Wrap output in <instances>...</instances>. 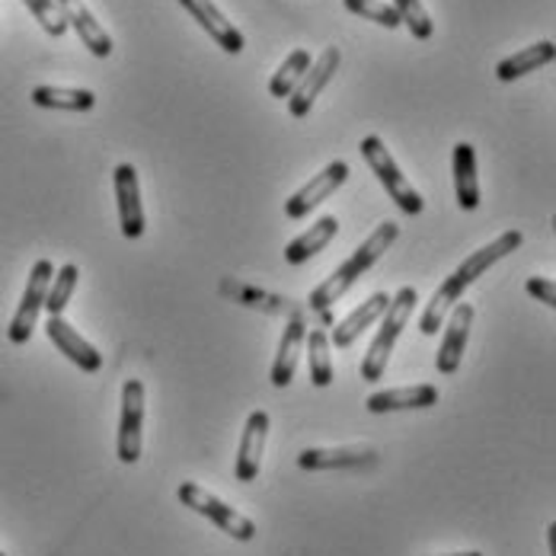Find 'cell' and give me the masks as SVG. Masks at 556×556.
Returning a JSON list of instances; mask_svg holds the SVG:
<instances>
[{"instance_id":"obj_30","label":"cell","mask_w":556,"mask_h":556,"mask_svg":"<svg viewBox=\"0 0 556 556\" xmlns=\"http://www.w3.org/2000/svg\"><path fill=\"white\" fill-rule=\"evenodd\" d=\"M23 3L29 7V13L36 16V23H39L52 39H61V36L67 33V23H64V16H61L55 0H23Z\"/></svg>"},{"instance_id":"obj_1","label":"cell","mask_w":556,"mask_h":556,"mask_svg":"<svg viewBox=\"0 0 556 556\" xmlns=\"http://www.w3.org/2000/svg\"><path fill=\"white\" fill-rule=\"evenodd\" d=\"M521 247V230H505L496 240H490L486 247H480L477 253H470L451 276L439 285V291L432 294V301L426 304L422 317H419V330L422 336H435L442 327H445V317L451 314L454 304H460L464 291L483 276L490 273L500 260H505L508 253H515Z\"/></svg>"},{"instance_id":"obj_10","label":"cell","mask_w":556,"mask_h":556,"mask_svg":"<svg viewBox=\"0 0 556 556\" xmlns=\"http://www.w3.org/2000/svg\"><path fill=\"white\" fill-rule=\"evenodd\" d=\"M266 439H269V413L266 409H253L247 416V426H243V435H240V447H237V460H233V477L240 483H253L260 477Z\"/></svg>"},{"instance_id":"obj_18","label":"cell","mask_w":556,"mask_h":556,"mask_svg":"<svg viewBox=\"0 0 556 556\" xmlns=\"http://www.w3.org/2000/svg\"><path fill=\"white\" fill-rule=\"evenodd\" d=\"M439 388L432 384H409V388H390L378 390L365 400L368 413L381 416V413H396V409H429L439 403Z\"/></svg>"},{"instance_id":"obj_5","label":"cell","mask_w":556,"mask_h":556,"mask_svg":"<svg viewBox=\"0 0 556 556\" xmlns=\"http://www.w3.org/2000/svg\"><path fill=\"white\" fill-rule=\"evenodd\" d=\"M176 496H179V502H182L186 508H192V511H199L202 518L215 521L224 534H230L233 541L247 544V541L256 538V521H253V518H247L243 511L230 508L227 502H222L215 493H208V490H202L199 483H179Z\"/></svg>"},{"instance_id":"obj_3","label":"cell","mask_w":556,"mask_h":556,"mask_svg":"<svg viewBox=\"0 0 556 556\" xmlns=\"http://www.w3.org/2000/svg\"><path fill=\"white\" fill-rule=\"evenodd\" d=\"M416 304H419V294H416L413 285H403V288L390 298L388 311H384V320H381V327H378V336L371 339V345H368V352H365V358H362V368H358L362 378H365L368 384H375V381L384 378L390 355H393V349H396V342H400V333L406 330L409 317L416 314Z\"/></svg>"},{"instance_id":"obj_26","label":"cell","mask_w":556,"mask_h":556,"mask_svg":"<svg viewBox=\"0 0 556 556\" xmlns=\"http://www.w3.org/2000/svg\"><path fill=\"white\" fill-rule=\"evenodd\" d=\"M390 7L400 13V23H403L416 39L426 42V39L435 36V23H432V16H429V10H426L422 0H393Z\"/></svg>"},{"instance_id":"obj_23","label":"cell","mask_w":556,"mask_h":556,"mask_svg":"<svg viewBox=\"0 0 556 556\" xmlns=\"http://www.w3.org/2000/svg\"><path fill=\"white\" fill-rule=\"evenodd\" d=\"M29 100L39 110H64V112H90L97 106L93 90H77V87H36Z\"/></svg>"},{"instance_id":"obj_28","label":"cell","mask_w":556,"mask_h":556,"mask_svg":"<svg viewBox=\"0 0 556 556\" xmlns=\"http://www.w3.org/2000/svg\"><path fill=\"white\" fill-rule=\"evenodd\" d=\"M237 301H240L243 307H256V311H269V314H291L294 320H301L298 311H294V301L278 298V294H266V291L250 288V285H240V288H237Z\"/></svg>"},{"instance_id":"obj_14","label":"cell","mask_w":556,"mask_h":556,"mask_svg":"<svg viewBox=\"0 0 556 556\" xmlns=\"http://www.w3.org/2000/svg\"><path fill=\"white\" fill-rule=\"evenodd\" d=\"M46 333H49V339L58 345V352H61V355H67L80 371L97 375V371L103 368V355H100V349L77 333V330L64 320V314H61V317H49Z\"/></svg>"},{"instance_id":"obj_31","label":"cell","mask_w":556,"mask_h":556,"mask_svg":"<svg viewBox=\"0 0 556 556\" xmlns=\"http://www.w3.org/2000/svg\"><path fill=\"white\" fill-rule=\"evenodd\" d=\"M528 294L531 298H538L541 304H547L551 311L556 307V285H554V278H544V276H534V278H528Z\"/></svg>"},{"instance_id":"obj_13","label":"cell","mask_w":556,"mask_h":556,"mask_svg":"<svg viewBox=\"0 0 556 556\" xmlns=\"http://www.w3.org/2000/svg\"><path fill=\"white\" fill-rule=\"evenodd\" d=\"M473 304H454L451 307V317L442 327L445 339L439 345V358H435V368L439 375H454L460 368V358H464V349H467V339H470V327H473Z\"/></svg>"},{"instance_id":"obj_19","label":"cell","mask_w":556,"mask_h":556,"mask_svg":"<svg viewBox=\"0 0 556 556\" xmlns=\"http://www.w3.org/2000/svg\"><path fill=\"white\" fill-rule=\"evenodd\" d=\"M451 167H454V192H457V205L464 212H477L480 208V179H477V148L470 141H457L454 154H451Z\"/></svg>"},{"instance_id":"obj_17","label":"cell","mask_w":556,"mask_h":556,"mask_svg":"<svg viewBox=\"0 0 556 556\" xmlns=\"http://www.w3.org/2000/svg\"><path fill=\"white\" fill-rule=\"evenodd\" d=\"M388 304H390L388 291H378V294H371L368 301H362L352 314H345V317L336 324L333 330H330V345H336V349H349V345H352L358 336L365 333L378 317H384Z\"/></svg>"},{"instance_id":"obj_20","label":"cell","mask_w":556,"mask_h":556,"mask_svg":"<svg viewBox=\"0 0 556 556\" xmlns=\"http://www.w3.org/2000/svg\"><path fill=\"white\" fill-rule=\"evenodd\" d=\"M304 339H307V327L304 320H291L281 333L278 342V355L273 362V371H269V381L273 388H288L298 375V362H301V352H304Z\"/></svg>"},{"instance_id":"obj_27","label":"cell","mask_w":556,"mask_h":556,"mask_svg":"<svg viewBox=\"0 0 556 556\" xmlns=\"http://www.w3.org/2000/svg\"><path fill=\"white\" fill-rule=\"evenodd\" d=\"M77 278H80V269H77L74 263L61 266V273H55L52 285H49V294H46V311H49V317H61V314H64L67 301H71V294H74V288H77Z\"/></svg>"},{"instance_id":"obj_22","label":"cell","mask_w":556,"mask_h":556,"mask_svg":"<svg viewBox=\"0 0 556 556\" xmlns=\"http://www.w3.org/2000/svg\"><path fill=\"white\" fill-rule=\"evenodd\" d=\"M554 58L556 46L551 39L534 42V46H528V49H521V52H515V55L502 58L500 64H496V77H500L502 84H511V80H518V77H525V74H534V71L547 67Z\"/></svg>"},{"instance_id":"obj_25","label":"cell","mask_w":556,"mask_h":556,"mask_svg":"<svg viewBox=\"0 0 556 556\" xmlns=\"http://www.w3.org/2000/svg\"><path fill=\"white\" fill-rule=\"evenodd\" d=\"M311 61H314V55H311V52H304V49H294L291 55L278 64V71L273 74V80H269V93H273L276 100H288V97H291V90H294V87L301 84V77L307 74Z\"/></svg>"},{"instance_id":"obj_33","label":"cell","mask_w":556,"mask_h":556,"mask_svg":"<svg viewBox=\"0 0 556 556\" xmlns=\"http://www.w3.org/2000/svg\"><path fill=\"white\" fill-rule=\"evenodd\" d=\"M0 556H7V554H3V551H0Z\"/></svg>"},{"instance_id":"obj_29","label":"cell","mask_w":556,"mask_h":556,"mask_svg":"<svg viewBox=\"0 0 556 556\" xmlns=\"http://www.w3.org/2000/svg\"><path fill=\"white\" fill-rule=\"evenodd\" d=\"M342 3H345L349 13L365 16V20H371V23H378V26H384V29L403 26V23H400V13H396L390 3H384V0H342Z\"/></svg>"},{"instance_id":"obj_7","label":"cell","mask_w":556,"mask_h":556,"mask_svg":"<svg viewBox=\"0 0 556 556\" xmlns=\"http://www.w3.org/2000/svg\"><path fill=\"white\" fill-rule=\"evenodd\" d=\"M144 451V381L131 378L122 388V416L115 435V457L122 464H138Z\"/></svg>"},{"instance_id":"obj_11","label":"cell","mask_w":556,"mask_h":556,"mask_svg":"<svg viewBox=\"0 0 556 556\" xmlns=\"http://www.w3.org/2000/svg\"><path fill=\"white\" fill-rule=\"evenodd\" d=\"M339 61H342V52L330 46L324 55L317 58V61H311V67H307V74L301 77V84L291 90V97H288V112L294 115V118H304L311 106L317 103V97L324 93V87L333 80V74L339 71Z\"/></svg>"},{"instance_id":"obj_16","label":"cell","mask_w":556,"mask_h":556,"mask_svg":"<svg viewBox=\"0 0 556 556\" xmlns=\"http://www.w3.org/2000/svg\"><path fill=\"white\" fill-rule=\"evenodd\" d=\"M64 23L71 29H77L80 42L87 46V52L93 58H110L112 55V36L97 23V16L87 10L84 0H55Z\"/></svg>"},{"instance_id":"obj_6","label":"cell","mask_w":556,"mask_h":556,"mask_svg":"<svg viewBox=\"0 0 556 556\" xmlns=\"http://www.w3.org/2000/svg\"><path fill=\"white\" fill-rule=\"evenodd\" d=\"M52 278H55L52 260H36V266L29 273V281H26V291L20 298V307H16V314L10 320V330H7L13 345L29 342V336L36 330V324H39V314L46 311V294H49Z\"/></svg>"},{"instance_id":"obj_9","label":"cell","mask_w":556,"mask_h":556,"mask_svg":"<svg viewBox=\"0 0 556 556\" xmlns=\"http://www.w3.org/2000/svg\"><path fill=\"white\" fill-rule=\"evenodd\" d=\"M345 179H349V164H345V161L327 164V167L320 169V173L307 182V186H301V189L285 202V215H288L291 222L307 218L320 202H327V199L333 195L336 189H342Z\"/></svg>"},{"instance_id":"obj_15","label":"cell","mask_w":556,"mask_h":556,"mask_svg":"<svg viewBox=\"0 0 556 556\" xmlns=\"http://www.w3.org/2000/svg\"><path fill=\"white\" fill-rule=\"evenodd\" d=\"M375 460H378V451L368 445L304 447L298 454L301 470H352V467H368Z\"/></svg>"},{"instance_id":"obj_32","label":"cell","mask_w":556,"mask_h":556,"mask_svg":"<svg viewBox=\"0 0 556 556\" xmlns=\"http://www.w3.org/2000/svg\"><path fill=\"white\" fill-rule=\"evenodd\" d=\"M447 556H483L480 551H467V554H447Z\"/></svg>"},{"instance_id":"obj_2","label":"cell","mask_w":556,"mask_h":556,"mask_svg":"<svg viewBox=\"0 0 556 556\" xmlns=\"http://www.w3.org/2000/svg\"><path fill=\"white\" fill-rule=\"evenodd\" d=\"M400 237V227L393 222H384L381 227H375L371 233H368V240L365 243H358V250L336 269L333 276L324 278L314 291H311V298H307V307L311 311H320V314H327L330 307H333L336 301L358 281V278L365 276V273H371V266L388 253L390 247H393V240Z\"/></svg>"},{"instance_id":"obj_21","label":"cell","mask_w":556,"mask_h":556,"mask_svg":"<svg viewBox=\"0 0 556 556\" xmlns=\"http://www.w3.org/2000/svg\"><path fill=\"white\" fill-rule=\"evenodd\" d=\"M336 233H339V222H336L333 215L317 218L314 227H307L301 237H294V240L285 247V263H288V266H301V263H307L311 256H317L320 250H327V247H330V240H333Z\"/></svg>"},{"instance_id":"obj_4","label":"cell","mask_w":556,"mask_h":556,"mask_svg":"<svg viewBox=\"0 0 556 556\" xmlns=\"http://www.w3.org/2000/svg\"><path fill=\"white\" fill-rule=\"evenodd\" d=\"M358 151H362L368 169H371V173L381 179V186L388 189L393 205H396L403 215H409V218H413V215H422L426 202H422V195L413 189V182L403 176V169L396 167V161H393V154L388 151V144H384L378 135H368V138H362Z\"/></svg>"},{"instance_id":"obj_24","label":"cell","mask_w":556,"mask_h":556,"mask_svg":"<svg viewBox=\"0 0 556 556\" xmlns=\"http://www.w3.org/2000/svg\"><path fill=\"white\" fill-rule=\"evenodd\" d=\"M307 365H311V384L330 388L333 384V358H330V333L327 330H307Z\"/></svg>"},{"instance_id":"obj_8","label":"cell","mask_w":556,"mask_h":556,"mask_svg":"<svg viewBox=\"0 0 556 556\" xmlns=\"http://www.w3.org/2000/svg\"><path fill=\"white\" fill-rule=\"evenodd\" d=\"M112 189H115V215L118 227L128 240L144 237V205H141V182H138V169L131 164H118L112 173Z\"/></svg>"},{"instance_id":"obj_12","label":"cell","mask_w":556,"mask_h":556,"mask_svg":"<svg viewBox=\"0 0 556 556\" xmlns=\"http://www.w3.org/2000/svg\"><path fill=\"white\" fill-rule=\"evenodd\" d=\"M182 3V10L218 42V49H224L227 55H240L243 49H247V39H243V33L224 16L222 10L215 7V0H179Z\"/></svg>"}]
</instances>
